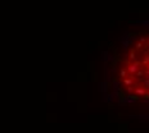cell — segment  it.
Instances as JSON below:
<instances>
[{"mask_svg":"<svg viewBox=\"0 0 149 133\" xmlns=\"http://www.w3.org/2000/svg\"><path fill=\"white\" fill-rule=\"evenodd\" d=\"M120 88L132 100H149V36L141 37L125 54L118 68Z\"/></svg>","mask_w":149,"mask_h":133,"instance_id":"1","label":"cell"}]
</instances>
